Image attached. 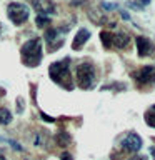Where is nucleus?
<instances>
[{
    "label": "nucleus",
    "instance_id": "nucleus-1",
    "mask_svg": "<svg viewBox=\"0 0 155 160\" xmlns=\"http://www.w3.org/2000/svg\"><path fill=\"white\" fill-rule=\"evenodd\" d=\"M20 55H22V62L27 67H37L42 62V40L40 38H30L27 40L22 48H20Z\"/></svg>",
    "mask_w": 155,
    "mask_h": 160
},
{
    "label": "nucleus",
    "instance_id": "nucleus-2",
    "mask_svg": "<svg viewBox=\"0 0 155 160\" xmlns=\"http://www.w3.org/2000/svg\"><path fill=\"white\" fill-rule=\"evenodd\" d=\"M48 75L55 83H60L63 87H72V77H70V58H63L58 62H53L48 67Z\"/></svg>",
    "mask_w": 155,
    "mask_h": 160
},
{
    "label": "nucleus",
    "instance_id": "nucleus-3",
    "mask_svg": "<svg viewBox=\"0 0 155 160\" xmlns=\"http://www.w3.org/2000/svg\"><path fill=\"white\" fill-rule=\"evenodd\" d=\"M75 75H77V82L78 87H82L85 90L92 88L97 80V68L92 62H82L77 65L75 68Z\"/></svg>",
    "mask_w": 155,
    "mask_h": 160
},
{
    "label": "nucleus",
    "instance_id": "nucleus-4",
    "mask_svg": "<svg viewBox=\"0 0 155 160\" xmlns=\"http://www.w3.org/2000/svg\"><path fill=\"white\" fill-rule=\"evenodd\" d=\"M7 17L10 18V22L13 25H23L27 20L30 18V10L25 3H20V2H10L7 5Z\"/></svg>",
    "mask_w": 155,
    "mask_h": 160
},
{
    "label": "nucleus",
    "instance_id": "nucleus-5",
    "mask_svg": "<svg viewBox=\"0 0 155 160\" xmlns=\"http://www.w3.org/2000/svg\"><path fill=\"white\" fill-rule=\"evenodd\" d=\"M100 38L105 47H117V48H127L130 43V37L128 33L123 32H108V30H103L100 33Z\"/></svg>",
    "mask_w": 155,
    "mask_h": 160
},
{
    "label": "nucleus",
    "instance_id": "nucleus-6",
    "mask_svg": "<svg viewBox=\"0 0 155 160\" xmlns=\"http://www.w3.org/2000/svg\"><path fill=\"white\" fill-rule=\"evenodd\" d=\"M132 77L138 85H152L155 83V67L153 65H145V67L138 68L137 72H133Z\"/></svg>",
    "mask_w": 155,
    "mask_h": 160
},
{
    "label": "nucleus",
    "instance_id": "nucleus-7",
    "mask_svg": "<svg viewBox=\"0 0 155 160\" xmlns=\"http://www.w3.org/2000/svg\"><path fill=\"white\" fill-rule=\"evenodd\" d=\"M122 148L127 150V152H133V153L138 152L142 148V137L138 133H133V132L127 133L122 140Z\"/></svg>",
    "mask_w": 155,
    "mask_h": 160
},
{
    "label": "nucleus",
    "instance_id": "nucleus-8",
    "mask_svg": "<svg viewBox=\"0 0 155 160\" xmlns=\"http://www.w3.org/2000/svg\"><path fill=\"white\" fill-rule=\"evenodd\" d=\"M135 45H137V53L138 57H148L150 53L155 52V47L152 43V40L147 37H137L135 38Z\"/></svg>",
    "mask_w": 155,
    "mask_h": 160
},
{
    "label": "nucleus",
    "instance_id": "nucleus-9",
    "mask_svg": "<svg viewBox=\"0 0 155 160\" xmlns=\"http://www.w3.org/2000/svg\"><path fill=\"white\" fill-rule=\"evenodd\" d=\"M33 5V8L37 10L38 15H45V17H48V15L55 13V5L52 2H48V0H30Z\"/></svg>",
    "mask_w": 155,
    "mask_h": 160
},
{
    "label": "nucleus",
    "instance_id": "nucleus-10",
    "mask_svg": "<svg viewBox=\"0 0 155 160\" xmlns=\"http://www.w3.org/2000/svg\"><path fill=\"white\" fill-rule=\"evenodd\" d=\"M90 30H87V28H80L78 32H77V35L73 37V42H72V48L73 50H80L83 47L85 43L88 42V38H90Z\"/></svg>",
    "mask_w": 155,
    "mask_h": 160
},
{
    "label": "nucleus",
    "instance_id": "nucleus-11",
    "mask_svg": "<svg viewBox=\"0 0 155 160\" xmlns=\"http://www.w3.org/2000/svg\"><path fill=\"white\" fill-rule=\"evenodd\" d=\"M55 142H57L58 147H68L70 142H72V137H70V133L67 132H58L57 135H55Z\"/></svg>",
    "mask_w": 155,
    "mask_h": 160
},
{
    "label": "nucleus",
    "instance_id": "nucleus-12",
    "mask_svg": "<svg viewBox=\"0 0 155 160\" xmlns=\"http://www.w3.org/2000/svg\"><path fill=\"white\" fill-rule=\"evenodd\" d=\"M10 122H12V113H10V110L5 108V107H0V123L8 125Z\"/></svg>",
    "mask_w": 155,
    "mask_h": 160
},
{
    "label": "nucleus",
    "instance_id": "nucleus-13",
    "mask_svg": "<svg viewBox=\"0 0 155 160\" xmlns=\"http://www.w3.org/2000/svg\"><path fill=\"white\" fill-rule=\"evenodd\" d=\"M145 122H147V125L155 128V105H152V107L145 112Z\"/></svg>",
    "mask_w": 155,
    "mask_h": 160
},
{
    "label": "nucleus",
    "instance_id": "nucleus-14",
    "mask_svg": "<svg viewBox=\"0 0 155 160\" xmlns=\"http://www.w3.org/2000/svg\"><path fill=\"white\" fill-rule=\"evenodd\" d=\"M37 27L40 28H43V27H47V25L50 23V17H45V15H37Z\"/></svg>",
    "mask_w": 155,
    "mask_h": 160
},
{
    "label": "nucleus",
    "instance_id": "nucleus-15",
    "mask_svg": "<svg viewBox=\"0 0 155 160\" xmlns=\"http://www.w3.org/2000/svg\"><path fill=\"white\" fill-rule=\"evenodd\" d=\"M60 160H73V158H72V155H70L68 152H63L62 155H60Z\"/></svg>",
    "mask_w": 155,
    "mask_h": 160
},
{
    "label": "nucleus",
    "instance_id": "nucleus-16",
    "mask_svg": "<svg viewBox=\"0 0 155 160\" xmlns=\"http://www.w3.org/2000/svg\"><path fill=\"white\" fill-rule=\"evenodd\" d=\"M103 7H105V8L113 10V8H117V5H115V3H107V2H103Z\"/></svg>",
    "mask_w": 155,
    "mask_h": 160
},
{
    "label": "nucleus",
    "instance_id": "nucleus-17",
    "mask_svg": "<svg viewBox=\"0 0 155 160\" xmlns=\"http://www.w3.org/2000/svg\"><path fill=\"white\" fill-rule=\"evenodd\" d=\"M42 118H43V120H47V122H53V118H52V117H48V115H45V113H42Z\"/></svg>",
    "mask_w": 155,
    "mask_h": 160
},
{
    "label": "nucleus",
    "instance_id": "nucleus-18",
    "mask_svg": "<svg viewBox=\"0 0 155 160\" xmlns=\"http://www.w3.org/2000/svg\"><path fill=\"white\" fill-rule=\"evenodd\" d=\"M132 160H147V158H145V157H142V155H137V157H133Z\"/></svg>",
    "mask_w": 155,
    "mask_h": 160
},
{
    "label": "nucleus",
    "instance_id": "nucleus-19",
    "mask_svg": "<svg viewBox=\"0 0 155 160\" xmlns=\"http://www.w3.org/2000/svg\"><path fill=\"white\" fill-rule=\"evenodd\" d=\"M122 17H123L125 20H128V18H130V17H128V13H127V12H122Z\"/></svg>",
    "mask_w": 155,
    "mask_h": 160
},
{
    "label": "nucleus",
    "instance_id": "nucleus-20",
    "mask_svg": "<svg viewBox=\"0 0 155 160\" xmlns=\"http://www.w3.org/2000/svg\"><path fill=\"white\" fill-rule=\"evenodd\" d=\"M150 153H152V157L155 158V147H152V148H150Z\"/></svg>",
    "mask_w": 155,
    "mask_h": 160
},
{
    "label": "nucleus",
    "instance_id": "nucleus-21",
    "mask_svg": "<svg viewBox=\"0 0 155 160\" xmlns=\"http://www.w3.org/2000/svg\"><path fill=\"white\" fill-rule=\"evenodd\" d=\"M138 2H140V3H142V5H147V3L150 2V0H138Z\"/></svg>",
    "mask_w": 155,
    "mask_h": 160
},
{
    "label": "nucleus",
    "instance_id": "nucleus-22",
    "mask_svg": "<svg viewBox=\"0 0 155 160\" xmlns=\"http://www.w3.org/2000/svg\"><path fill=\"white\" fill-rule=\"evenodd\" d=\"M0 160H5V157H3V155H2V153H0Z\"/></svg>",
    "mask_w": 155,
    "mask_h": 160
}]
</instances>
